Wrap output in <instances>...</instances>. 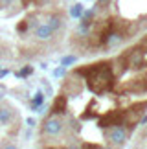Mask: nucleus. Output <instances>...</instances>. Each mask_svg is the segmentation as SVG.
I'll use <instances>...</instances> for the list:
<instances>
[{
    "instance_id": "15",
    "label": "nucleus",
    "mask_w": 147,
    "mask_h": 149,
    "mask_svg": "<svg viewBox=\"0 0 147 149\" xmlns=\"http://www.w3.org/2000/svg\"><path fill=\"white\" fill-rule=\"evenodd\" d=\"M26 123L30 125V127H33V125H35V120H33V118H28V120H26Z\"/></svg>"
},
{
    "instance_id": "10",
    "label": "nucleus",
    "mask_w": 147,
    "mask_h": 149,
    "mask_svg": "<svg viewBox=\"0 0 147 149\" xmlns=\"http://www.w3.org/2000/svg\"><path fill=\"white\" fill-rule=\"evenodd\" d=\"M42 103H44V94L39 90V92L35 94V98H33V101H31V109H33V111H37V109L41 107Z\"/></svg>"
},
{
    "instance_id": "9",
    "label": "nucleus",
    "mask_w": 147,
    "mask_h": 149,
    "mask_svg": "<svg viewBox=\"0 0 147 149\" xmlns=\"http://www.w3.org/2000/svg\"><path fill=\"white\" fill-rule=\"evenodd\" d=\"M13 120V111L9 105H0V125H9Z\"/></svg>"
},
{
    "instance_id": "2",
    "label": "nucleus",
    "mask_w": 147,
    "mask_h": 149,
    "mask_svg": "<svg viewBox=\"0 0 147 149\" xmlns=\"http://www.w3.org/2000/svg\"><path fill=\"white\" fill-rule=\"evenodd\" d=\"M63 131H64V122H63V118H61V116L52 114V116H48L46 120H44V123H42V134H46V136H59Z\"/></svg>"
},
{
    "instance_id": "7",
    "label": "nucleus",
    "mask_w": 147,
    "mask_h": 149,
    "mask_svg": "<svg viewBox=\"0 0 147 149\" xmlns=\"http://www.w3.org/2000/svg\"><path fill=\"white\" fill-rule=\"evenodd\" d=\"M68 105V101H66V96H57V98L53 100V105H52V109H50V114H55V116H64L66 114V107Z\"/></svg>"
},
{
    "instance_id": "4",
    "label": "nucleus",
    "mask_w": 147,
    "mask_h": 149,
    "mask_svg": "<svg viewBox=\"0 0 147 149\" xmlns=\"http://www.w3.org/2000/svg\"><path fill=\"white\" fill-rule=\"evenodd\" d=\"M120 123H123V114L118 112V111L109 112L107 116H103L98 122V125H99L101 129H109V127H112V125H120Z\"/></svg>"
},
{
    "instance_id": "13",
    "label": "nucleus",
    "mask_w": 147,
    "mask_h": 149,
    "mask_svg": "<svg viewBox=\"0 0 147 149\" xmlns=\"http://www.w3.org/2000/svg\"><path fill=\"white\" fill-rule=\"evenodd\" d=\"M31 74H33V66L28 65V66L22 68L20 72H17V76H19V77H28V76H31Z\"/></svg>"
},
{
    "instance_id": "20",
    "label": "nucleus",
    "mask_w": 147,
    "mask_h": 149,
    "mask_svg": "<svg viewBox=\"0 0 147 149\" xmlns=\"http://www.w3.org/2000/svg\"><path fill=\"white\" fill-rule=\"evenodd\" d=\"M142 46H147V39H144V41H142Z\"/></svg>"
},
{
    "instance_id": "3",
    "label": "nucleus",
    "mask_w": 147,
    "mask_h": 149,
    "mask_svg": "<svg viewBox=\"0 0 147 149\" xmlns=\"http://www.w3.org/2000/svg\"><path fill=\"white\" fill-rule=\"evenodd\" d=\"M107 140H109L110 146H123L127 140V129L123 127V125H112V127H109V131H107Z\"/></svg>"
},
{
    "instance_id": "6",
    "label": "nucleus",
    "mask_w": 147,
    "mask_h": 149,
    "mask_svg": "<svg viewBox=\"0 0 147 149\" xmlns=\"http://www.w3.org/2000/svg\"><path fill=\"white\" fill-rule=\"evenodd\" d=\"M123 61H127V65H129V66H134V68H138L140 65H142V61H144V52L140 50V48L129 50L127 54L123 55Z\"/></svg>"
},
{
    "instance_id": "16",
    "label": "nucleus",
    "mask_w": 147,
    "mask_h": 149,
    "mask_svg": "<svg viewBox=\"0 0 147 149\" xmlns=\"http://www.w3.org/2000/svg\"><path fill=\"white\" fill-rule=\"evenodd\" d=\"M109 2H110V0H98V4H99V6H107Z\"/></svg>"
},
{
    "instance_id": "1",
    "label": "nucleus",
    "mask_w": 147,
    "mask_h": 149,
    "mask_svg": "<svg viewBox=\"0 0 147 149\" xmlns=\"http://www.w3.org/2000/svg\"><path fill=\"white\" fill-rule=\"evenodd\" d=\"M79 74L85 76L88 88L96 94L107 92L114 85V74H112L110 63H98V65H92L88 68H81Z\"/></svg>"
},
{
    "instance_id": "8",
    "label": "nucleus",
    "mask_w": 147,
    "mask_h": 149,
    "mask_svg": "<svg viewBox=\"0 0 147 149\" xmlns=\"http://www.w3.org/2000/svg\"><path fill=\"white\" fill-rule=\"evenodd\" d=\"M44 22L52 28L53 31H59L61 28L64 26V19L61 17L59 13H50V15H46V19H44Z\"/></svg>"
},
{
    "instance_id": "14",
    "label": "nucleus",
    "mask_w": 147,
    "mask_h": 149,
    "mask_svg": "<svg viewBox=\"0 0 147 149\" xmlns=\"http://www.w3.org/2000/svg\"><path fill=\"white\" fill-rule=\"evenodd\" d=\"M64 74H66V72H64V66H61V68H55V70H53V76H55V77H63Z\"/></svg>"
},
{
    "instance_id": "17",
    "label": "nucleus",
    "mask_w": 147,
    "mask_h": 149,
    "mask_svg": "<svg viewBox=\"0 0 147 149\" xmlns=\"http://www.w3.org/2000/svg\"><path fill=\"white\" fill-rule=\"evenodd\" d=\"M44 88H46V94H52V87L50 85H44Z\"/></svg>"
},
{
    "instance_id": "12",
    "label": "nucleus",
    "mask_w": 147,
    "mask_h": 149,
    "mask_svg": "<svg viewBox=\"0 0 147 149\" xmlns=\"http://www.w3.org/2000/svg\"><path fill=\"white\" fill-rule=\"evenodd\" d=\"M76 61H77V57H76V55H68V57H63V59H61V66H70V65H74Z\"/></svg>"
},
{
    "instance_id": "5",
    "label": "nucleus",
    "mask_w": 147,
    "mask_h": 149,
    "mask_svg": "<svg viewBox=\"0 0 147 149\" xmlns=\"http://www.w3.org/2000/svg\"><path fill=\"white\" fill-rule=\"evenodd\" d=\"M33 33H35V39H39V41H50L55 31L46 24V22H39V24L33 28Z\"/></svg>"
},
{
    "instance_id": "19",
    "label": "nucleus",
    "mask_w": 147,
    "mask_h": 149,
    "mask_svg": "<svg viewBox=\"0 0 147 149\" xmlns=\"http://www.w3.org/2000/svg\"><path fill=\"white\" fill-rule=\"evenodd\" d=\"M144 123H147V116H144L142 120H140V125H144Z\"/></svg>"
},
{
    "instance_id": "11",
    "label": "nucleus",
    "mask_w": 147,
    "mask_h": 149,
    "mask_svg": "<svg viewBox=\"0 0 147 149\" xmlns=\"http://www.w3.org/2000/svg\"><path fill=\"white\" fill-rule=\"evenodd\" d=\"M81 13H83V6L81 4H74L72 8H70V15L74 17V19H79Z\"/></svg>"
},
{
    "instance_id": "18",
    "label": "nucleus",
    "mask_w": 147,
    "mask_h": 149,
    "mask_svg": "<svg viewBox=\"0 0 147 149\" xmlns=\"http://www.w3.org/2000/svg\"><path fill=\"white\" fill-rule=\"evenodd\" d=\"M8 76V70H0V77H6Z\"/></svg>"
}]
</instances>
